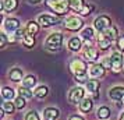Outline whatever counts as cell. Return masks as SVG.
Segmentation results:
<instances>
[{
    "instance_id": "obj_19",
    "label": "cell",
    "mask_w": 124,
    "mask_h": 120,
    "mask_svg": "<svg viewBox=\"0 0 124 120\" xmlns=\"http://www.w3.org/2000/svg\"><path fill=\"white\" fill-rule=\"evenodd\" d=\"M3 4H4V10H7V11H14L18 7V0H4Z\"/></svg>"
},
{
    "instance_id": "obj_31",
    "label": "cell",
    "mask_w": 124,
    "mask_h": 120,
    "mask_svg": "<svg viewBox=\"0 0 124 120\" xmlns=\"http://www.w3.org/2000/svg\"><path fill=\"white\" fill-rule=\"evenodd\" d=\"M14 105H16V108H17V109H23L24 106H25V98H23V96L16 98Z\"/></svg>"
},
{
    "instance_id": "obj_33",
    "label": "cell",
    "mask_w": 124,
    "mask_h": 120,
    "mask_svg": "<svg viewBox=\"0 0 124 120\" xmlns=\"http://www.w3.org/2000/svg\"><path fill=\"white\" fill-rule=\"evenodd\" d=\"M86 80H88V74H86V73H85V74H77L75 75V81H77V82H81V84H82V82H86Z\"/></svg>"
},
{
    "instance_id": "obj_3",
    "label": "cell",
    "mask_w": 124,
    "mask_h": 120,
    "mask_svg": "<svg viewBox=\"0 0 124 120\" xmlns=\"http://www.w3.org/2000/svg\"><path fill=\"white\" fill-rule=\"evenodd\" d=\"M110 62H112V70L114 73H118L123 67V56L120 55V52H113L110 56Z\"/></svg>"
},
{
    "instance_id": "obj_28",
    "label": "cell",
    "mask_w": 124,
    "mask_h": 120,
    "mask_svg": "<svg viewBox=\"0 0 124 120\" xmlns=\"http://www.w3.org/2000/svg\"><path fill=\"white\" fill-rule=\"evenodd\" d=\"M14 108H16V105L11 102H3V105H1L3 112H6V113H13L14 112Z\"/></svg>"
},
{
    "instance_id": "obj_24",
    "label": "cell",
    "mask_w": 124,
    "mask_h": 120,
    "mask_svg": "<svg viewBox=\"0 0 124 120\" xmlns=\"http://www.w3.org/2000/svg\"><path fill=\"white\" fill-rule=\"evenodd\" d=\"M27 31H28V34L35 35L38 31H39V25L35 23V21H29L28 25H27Z\"/></svg>"
},
{
    "instance_id": "obj_1",
    "label": "cell",
    "mask_w": 124,
    "mask_h": 120,
    "mask_svg": "<svg viewBox=\"0 0 124 120\" xmlns=\"http://www.w3.org/2000/svg\"><path fill=\"white\" fill-rule=\"evenodd\" d=\"M46 4L50 7L54 13L60 14V16H62V14H66V13L68 11V8H70L68 0H47Z\"/></svg>"
},
{
    "instance_id": "obj_30",
    "label": "cell",
    "mask_w": 124,
    "mask_h": 120,
    "mask_svg": "<svg viewBox=\"0 0 124 120\" xmlns=\"http://www.w3.org/2000/svg\"><path fill=\"white\" fill-rule=\"evenodd\" d=\"M81 35H82L84 39H91V38L93 36V29L92 28H85L84 31L81 32Z\"/></svg>"
},
{
    "instance_id": "obj_21",
    "label": "cell",
    "mask_w": 124,
    "mask_h": 120,
    "mask_svg": "<svg viewBox=\"0 0 124 120\" xmlns=\"http://www.w3.org/2000/svg\"><path fill=\"white\" fill-rule=\"evenodd\" d=\"M98 88H99V81H96V80H89L88 82H86V89H88L89 92H93V94H95V96L98 95V94H96Z\"/></svg>"
},
{
    "instance_id": "obj_5",
    "label": "cell",
    "mask_w": 124,
    "mask_h": 120,
    "mask_svg": "<svg viewBox=\"0 0 124 120\" xmlns=\"http://www.w3.org/2000/svg\"><path fill=\"white\" fill-rule=\"evenodd\" d=\"M82 20L78 17H68L67 20H66V23H64V25H66V28L70 29V31H78L81 27H82Z\"/></svg>"
},
{
    "instance_id": "obj_26",
    "label": "cell",
    "mask_w": 124,
    "mask_h": 120,
    "mask_svg": "<svg viewBox=\"0 0 124 120\" xmlns=\"http://www.w3.org/2000/svg\"><path fill=\"white\" fill-rule=\"evenodd\" d=\"M35 95L38 98H45L46 95H47V87L45 85H40L36 88V91H35Z\"/></svg>"
},
{
    "instance_id": "obj_34",
    "label": "cell",
    "mask_w": 124,
    "mask_h": 120,
    "mask_svg": "<svg viewBox=\"0 0 124 120\" xmlns=\"http://www.w3.org/2000/svg\"><path fill=\"white\" fill-rule=\"evenodd\" d=\"M25 120H39V116H38V113H36V112H28V114H27Z\"/></svg>"
},
{
    "instance_id": "obj_13",
    "label": "cell",
    "mask_w": 124,
    "mask_h": 120,
    "mask_svg": "<svg viewBox=\"0 0 124 120\" xmlns=\"http://www.w3.org/2000/svg\"><path fill=\"white\" fill-rule=\"evenodd\" d=\"M102 35H105L107 39L112 40V42H113V40H116V39H118V36H117V28H116V27H112V25H110L107 29H105V31L102 32Z\"/></svg>"
},
{
    "instance_id": "obj_8",
    "label": "cell",
    "mask_w": 124,
    "mask_h": 120,
    "mask_svg": "<svg viewBox=\"0 0 124 120\" xmlns=\"http://www.w3.org/2000/svg\"><path fill=\"white\" fill-rule=\"evenodd\" d=\"M88 73H89V75L92 77V78H99V77H102V75L105 74V67L102 66V64H91L89 66V70H88Z\"/></svg>"
},
{
    "instance_id": "obj_27",
    "label": "cell",
    "mask_w": 124,
    "mask_h": 120,
    "mask_svg": "<svg viewBox=\"0 0 124 120\" xmlns=\"http://www.w3.org/2000/svg\"><path fill=\"white\" fill-rule=\"evenodd\" d=\"M23 40H24V43H25V46H28V48H32L35 45V38H34V35H31V34H27L24 36Z\"/></svg>"
},
{
    "instance_id": "obj_11",
    "label": "cell",
    "mask_w": 124,
    "mask_h": 120,
    "mask_svg": "<svg viewBox=\"0 0 124 120\" xmlns=\"http://www.w3.org/2000/svg\"><path fill=\"white\" fill-rule=\"evenodd\" d=\"M109 96L113 101H121L124 98V87H114L109 91Z\"/></svg>"
},
{
    "instance_id": "obj_40",
    "label": "cell",
    "mask_w": 124,
    "mask_h": 120,
    "mask_svg": "<svg viewBox=\"0 0 124 120\" xmlns=\"http://www.w3.org/2000/svg\"><path fill=\"white\" fill-rule=\"evenodd\" d=\"M118 120H124V112L121 114H120V117H118Z\"/></svg>"
},
{
    "instance_id": "obj_20",
    "label": "cell",
    "mask_w": 124,
    "mask_h": 120,
    "mask_svg": "<svg viewBox=\"0 0 124 120\" xmlns=\"http://www.w3.org/2000/svg\"><path fill=\"white\" fill-rule=\"evenodd\" d=\"M35 84H36V77L35 75H27L23 80V87H27V88H32Z\"/></svg>"
},
{
    "instance_id": "obj_38",
    "label": "cell",
    "mask_w": 124,
    "mask_h": 120,
    "mask_svg": "<svg viewBox=\"0 0 124 120\" xmlns=\"http://www.w3.org/2000/svg\"><path fill=\"white\" fill-rule=\"evenodd\" d=\"M70 120H84L81 116H78V114H74V116H71L70 117Z\"/></svg>"
},
{
    "instance_id": "obj_37",
    "label": "cell",
    "mask_w": 124,
    "mask_h": 120,
    "mask_svg": "<svg viewBox=\"0 0 124 120\" xmlns=\"http://www.w3.org/2000/svg\"><path fill=\"white\" fill-rule=\"evenodd\" d=\"M0 40H1L0 46L4 48V46H6V34H0Z\"/></svg>"
},
{
    "instance_id": "obj_35",
    "label": "cell",
    "mask_w": 124,
    "mask_h": 120,
    "mask_svg": "<svg viewBox=\"0 0 124 120\" xmlns=\"http://www.w3.org/2000/svg\"><path fill=\"white\" fill-rule=\"evenodd\" d=\"M14 34H16V38H17V39H24V36L27 35V32H25V29H18Z\"/></svg>"
},
{
    "instance_id": "obj_17",
    "label": "cell",
    "mask_w": 124,
    "mask_h": 120,
    "mask_svg": "<svg viewBox=\"0 0 124 120\" xmlns=\"http://www.w3.org/2000/svg\"><path fill=\"white\" fill-rule=\"evenodd\" d=\"M92 105H93L92 99L85 98V99H82V101L79 102V109H81L82 112H89L91 109H92Z\"/></svg>"
},
{
    "instance_id": "obj_36",
    "label": "cell",
    "mask_w": 124,
    "mask_h": 120,
    "mask_svg": "<svg viewBox=\"0 0 124 120\" xmlns=\"http://www.w3.org/2000/svg\"><path fill=\"white\" fill-rule=\"evenodd\" d=\"M117 46L120 50H124V35H121V36H118L117 39Z\"/></svg>"
},
{
    "instance_id": "obj_39",
    "label": "cell",
    "mask_w": 124,
    "mask_h": 120,
    "mask_svg": "<svg viewBox=\"0 0 124 120\" xmlns=\"http://www.w3.org/2000/svg\"><path fill=\"white\" fill-rule=\"evenodd\" d=\"M31 3H34V4H36V3H39V1H42V0H29Z\"/></svg>"
},
{
    "instance_id": "obj_7",
    "label": "cell",
    "mask_w": 124,
    "mask_h": 120,
    "mask_svg": "<svg viewBox=\"0 0 124 120\" xmlns=\"http://www.w3.org/2000/svg\"><path fill=\"white\" fill-rule=\"evenodd\" d=\"M70 69L74 74H85L86 73V64L82 62V60H73L71 64H70Z\"/></svg>"
},
{
    "instance_id": "obj_18",
    "label": "cell",
    "mask_w": 124,
    "mask_h": 120,
    "mask_svg": "<svg viewBox=\"0 0 124 120\" xmlns=\"http://www.w3.org/2000/svg\"><path fill=\"white\" fill-rule=\"evenodd\" d=\"M10 78H11L13 81H16V82H18V81L23 80V70L21 69H11V71H10Z\"/></svg>"
},
{
    "instance_id": "obj_14",
    "label": "cell",
    "mask_w": 124,
    "mask_h": 120,
    "mask_svg": "<svg viewBox=\"0 0 124 120\" xmlns=\"http://www.w3.org/2000/svg\"><path fill=\"white\" fill-rule=\"evenodd\" d=\"M81 46H82V42H81V39H79L78 36H74V38H71V39L68 40V49L70 50L78 52L81 49Z\"/></svg>"
},
{
    "instance_id": "obj_25",
    "label": "cell",
    "mask_w": 124,
    "mask_h": 120,
    "mask_svg": "<svg viewBox=\"0 0 124 120\" xmlns=\"http://www.w3.org/2000/svg\"><path fill=\"white\" fill-rule=\"evenodd\" d=\"M110 43H112V40H109L105 35H101V36H99V46H101V49L106 50L107 48L110 46Z\"/></svg>"
},
{
    "instance_id": "obj_12",
    "label": "cell",
    "mask_w": 124,
    "mask_h": 120,
    "mask_svg": "<svg viewBox=\"0 0 124 120\" xmlns=\"http://www.w3.org/2000/svg\"><path fill=\"white\" fill-rule=\"evenodd\" d=\"M59 114L60 112L54 108H47L45 109V112H43V119L45 120H56L59 117Z\"/></svg>"
},
{
    "instance_id": "obj_22",
    "label": "cell",
    "mask_w": 124,
    "mask_h": 120,
    "mask_svg": "<svg viewBox=\"0 0 124 120\" xmlns=\"http://www.w3.org/2000/svg\"><path fill=\"white\" fill-rule=\"evenodd\" d=\"M1 95H3V98H4V99H7V101H11L13 98H14V89L8 88V87H4V88L1 89Z\"/></svg>"
},
{
    "instance_id": "obj_4",
    "label": "cell",
    "mask_w": 124,
    "mask_h": 120,
    "mask_svg": "<svg viewBox=\"0 0 124 120\" xmlns=\"http://www.w3.org/2000/svg\"><path fill=\"white\" fill-rule=\"evenodd\" d=\"M84 89L81 88V87H75V88H73L71 91H70V94H68V99H70V102L71 103H78L81 102L82 99H84Z\"/></svg>"
},
{
    "instance_id": "obj_29",
    "label": "cell",
    "mask_w": 124,
    "mask_h": 120,
    "mask_svg": "<svg viewBox=\"0 0 124 120\" xmlns=\"http://www.w3.org/2000/svg\"><path fill=\"white\" fill-rule=\"evenodd\" d=\"M18 92H20V96L23 98H32V95H34L32 91H29V88H27V87H21Z\"/></svg>"
},
{
    "instance_id": "obj_6",
    "label": "cell",
    "mask_w": 124,
    "mask_h": 120,
    "mask_svg": "<svg viewBox=\"0 0 124 120\" xmlns=\"http://www.w3.org/2000/svg\"><path fill=\"white\" fill-rule=\"evenodd\" d=\"M110 24H112V21H110V18L107 17V16H101V17H98L95 20V28L98 31L103 32L105 29H107L110 27Z\"/></svg>"
},
{
    "instance_id": "obj_2",
    "label": "cell",
    "mask_w": 124,
    "mask_h": 120,
    "mask_svg": "<svg viewBox=\"0 0 124 120\" xmlns=\"http://www.w3.org/2000/svg\"><path fill=\"white\" fill-rule=\"evenodd\" d=\"M63 42V35L56 32V34H52L47 39H46V48L50 49V50H57Z\"/></svg>"
},
{
    "instance_id": "obj_10",
    "label": "cell",
    "mask_w": 124,
    "mask_h": 120,
    "mask_svg": "<svg viewBox=\"0 0 124 120\" xmlns=\"http://www.w3.org/2000/svg\"><path fill=\"white\" fill-rule=\"evenodd\" d=\"M4 28L8 31V32H16L20 29V21L17 18H7L4 21Z\"/></svg>"
},
{
    "instance_id": "obj_16",
    "label": "cell",
    "mask_w": 124,
    "mask_h": 120,
    "mask_svg": "<svg viewBox=\"0 0 124 120\" xmlns=\"http://www.w3.org/2000/svg\"><path fill=\"white\" fill-rule=\"evenodd\" d=\"M68 6H70V8H73L74 11H81L84 8L85 3L84 0H68Z\"/></svg>"
},
{
    "instance_id": "obj_23",
    "label": "cell",
    "mask_w": 124,
    "mask_h": 120,
    "mask_svg": "<svg viewBox=\"0 0 124 120\" xmlns=\"http://www.w3.org/2000/svg\"><path fill=\"white\" fill-rule=\"evenodd\" d=\"M110 116V110L107 106H102V108L98 109V117L99 119H107Z\"/></svg>"
},
{
    "instance_id": "obj_9",
    "label": "cell",
    "mask_w": 124,
    "mask_h": 120,
    "mask_svg": "<svg viewBox=\"0 0 124 120\" xmlns=\"http://www.w3.org/2000/svg\"><path fill=\"white\" fill-rule=\"evenodd\" d=\"M38 21H39V24L42 27H52V25H54V24L59 23V20L56 17L49 16V14H42V16H39Z\"/></svg>"
},
{
    "instance_id": "obj_15",
    "label": "cell",
    "mask_w": 124,
    "mask_h": 120,
    "mask_svg": "<svg viewBox=\"0 0 124 120\" xmlns=\"http://www.w3.org/2000/svg\"><path fill=\"white\" fill-rule=\"evenodd\" d=\"M84 57L86 59V60L95 62L96 59L99 57V52H98V49H95V48H88V49L85 50V53H84Z\"/></svg>"
},
{
    "instance_id": "obj_32",
    "label": "cell",
    "mask_w": 124,
    "mask_h": 120,
    "mask_svg": "<svg viewBox=\"0 0 124 120\" xmlns=\"http://www.w3.org/2000/svg\"><path fill=\"white\" fill-rule=\"evenodd\" d=\"M92 10H93V6H89V4H85L84 6V8H82V10H81V14H82V16H88V14H91V11H92Z\"/></svg>"
}]
</instances>
